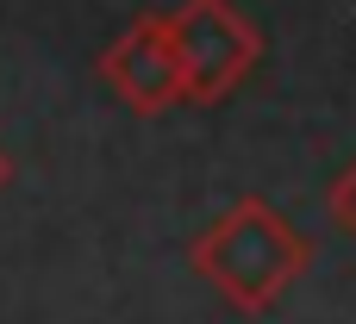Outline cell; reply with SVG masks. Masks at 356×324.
<instances>
[{
	"instance_id": "obj_2",
	"label": "cell",
	"mask_w": 356,
	"mask_h": 324,
	"mask_svg": "<svg viewBox=\"0 0 356 324\" xmlns=\"http://www.w3.org/2000/svg\"><path fill=\"white\" fill-rule=\"evenodd\" d=\"M169 25H175L181 81H188V100L194 106H219L263 62V31L232 0H181L169 12Z\"/></svg>"
},
{
	"instance_id": "obj_5",
	"label": "cell",
	"mask_w": 356,
	"mask_h": 324,
	"mask_svg": "<svg viewBox=\"0 0 356 324\" xmlns=\"http://www.w3.org/2000/svg\"><path fill=\"white\" fill-rule=\"evenodd\" d=\"M6 181H13V156L0 150V187H6Z\"/></svg>"
},
{
	"instance_id": "obj_3",
	"label": "cell",
	"mask_w": 356,
	"mask_h": 324,
	"mask_svg": "<svg viewBox=\"0 0 356 324\" xmlns=\"http://www.w3.org/2000/svg\"><path fill=\"white\" fill-rule=\"evenodd\" d=\"M100 81L144 119L169 112L175 100H188L181 81V50H175V25L169 12H138L106 50H100Z\"/></svg>"
},
{
	"instance_id": "obj_1",
	"label": "cell",
	"mask_w": 356,
	"mask_h": 324,
	"mask_svg": "<svg viewBox=\"0 0 356 324\" xmlns=\"http://www.w3.org/2000/svg\"><path fill=\"white\" fill-rule=\"evenodd\" d=\"M313 250L307 237L269 206V200H238L225 219H213L194 237V268L238 306V312H263L275 306L300 275H307Z\"/></svg>"
},
{
	"instance_id": "obj_4",
	"label": "cell",
	"mask_w": 356,
	"mask_h": 324,
	"mask_svg": "<svg viewBox=\"0 0 356 324\" xmlns=\"http://www.w3.org/2000/svg\"><path fill=\"white\" fill-rule=\"evenodd\" d=\"M325 212H332V225H338V231H350V237H356V162L332 181V187H325Z\"/></svg>"
}]
</instances>
